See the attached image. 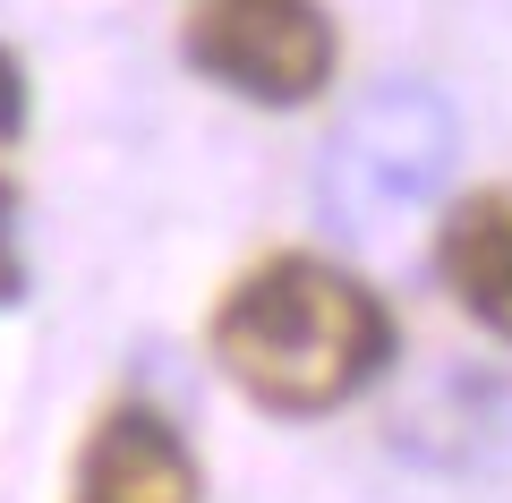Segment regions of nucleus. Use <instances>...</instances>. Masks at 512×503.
Returning <instances> with one entry per match:
<instances>
[{
    "instance_id": "f257e3e1",
    "label": "nucleus",
    "mask_w": 512,
    "mask_h": 503,
    "mask_svg": "<svg viewBox=\"0 0 512 503\" xmlns=\"http://www.w3.org/2000/svg\"><path fill=\"white\" fill-rule=\"evenodd\" d=\"M384 359H393L384 299L325 256H274L239 273L231 299L214 307V367L282 418L342 410L384 376Z\"/></svg>"
},
{
    "instance_id": "f03ea898",
    "label": "nucleus",
    "mask_w": 512,
    "mask_h": 503,
    "mask_svg": "<svg viewBox=\"0 0 512 503\" xmlns=\"http://www.w3.org/2000/svg\"><path fill=\"white\" fill-rule=\"evenodd\" d=\"M461 128L436 86H384L333 128L325 162H316V205L342 239H384L410 205H427L453 180Z\"/></svg>"
},
{
    "instance_id": "7ed1b4c3",
    "label": "nucleus",
    "mask_w": 512,
    "mask_h": 503,
    "mask_svg": "<svg viewBox=\"0 0 512 503\" xmlns=\"http://www.w3.org/2000/svg\"><path fill=\"white\" fill-rule=\"evenodd\" d=\"M188 60L248 103H308L333 77V26L316 0H205L188 18Z\"/></svg>"
},
{
    "instance_id": "20e7f679",
    "label": "nucleus",
    "mask_w": 512,
    "mask_h": 503,
    "mask_svg": "<svg viewBox=\"0 0 512 503\" xmlns=\"http://www.w3.org/2000/svg\"><path fill=\"white\" fill-rule=\"evenodd\" d=\"M197 452L180 444V427L154 410H111L94 427L86 461H77V503H197Z\"/></svg>"
},
{
    "instance_id": "39448f33",
    "label": "nucleus",
    "mask_w": 512,
    "mask_h": 503,
    "mask_svg": "<svg viewBox=\"0 0 512 503\" xmlns=\"http://www.w3.org/2000/svg\"><path fill=\"white\" fill-rule=\"evenodd\" d=\"M436 265H444V282H453V299L470 307L487 333L512 342V188H495V197L461 205V214L444 222Z\"/></svg>"
},
{
    "instance_id": "423d86ee",
    "label": "nucleus",
    "mask_w": 512,
    "mask_h": 503,
    "mask_svg": "<svg viewBox=\"0 0 512 503\" xmlns=\"http://www.w3.org/2000/svg\"><path fill=\"white\" fill-rule=\"evenodd\" d=\"M26 128V69H18V52H0V145Z\"/></svg>"
}]
</instances>
